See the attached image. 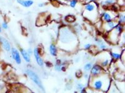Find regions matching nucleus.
I'll use <instances>...</instances> for the list:
<instances>
[{"label": "nucleus", "mask_w": 125, "mask_h": 93, "mask_svg": "<svg viewBox=\"0 0 125 93\" xmlns=\"http://www.w3.org/2000/svg\"><path fill=\"white\" fill-rule=\"evenodd\" d=\"M89 86L91 89L98 91L108 92L111 86V79L108 73H103L96 76H90Z\"/></svg>", "instance_id": "f257e3e1"}, {"label": "nucleus", "mask_w": 125, "mask_h": 93, "mask_svg": "<svg viewBox=\"0 0 125 93\" xmlns=\"http://www.w3.org/2000/svg\"><path fill=\"white\" fill-rule=\"evenodd\" d=\"M58 45L62 44L60 48L65 49L66 45L68 44V51L73 49V46H76L78 44L76 37L72 30L68 27H62L59 31Z\"/></svg>", "instance_id": "f03ea898"}, {"label": "nucleus", "mask_w": 125, "mask_h": 93, "mask_svg": "<svg viewBox=\"0 0 125 93\" xmlns=\"http://www.w3.org/2000/svg\"><path fill=\"white\" fill-rule=\"evenodd\" d=\"M83 16L92 23H96L100 21V13L96 2H90L84 4Z\"/></svg>", "instance_id": "7ed1b4c3"}, {"label": "nucleus", "mask_w": 125, "mask_h": 93, "mask_svg": "<svg viewBox=\"0 0 125 93\" xmlns=\"http://www.w3.org/2000/svg\"><path fill=\"white\" fill-rule=\"evenodd\" d=\"M26 75L28 76V77L30 78V79H31V81H33L34 83V84H36V85H37L41 90L43 91L44 92L45 91L44 86H43V84L41 83V79H40V77H39V76L35 72L31 70L28 69L26 70Z\"/></svg>", "instance_id": "20e7f679"}, {"label": "nucleus", "mask_w": 125, "mask_h": 93, "mask_svg": "<svg viewBox=\"0 0 125 93\" xmlns=\"http://www.w3.org/2000/svg\"><path fill=\"white\" fill-rule=\"evenodd\" d=\"M104 51V50H103ZM102 57H103V59L101 58H99V60H100V63L99 65L102 67L103 68H108V66H109V65L111 64V62H112L113 59L111 58V54H110V52H105L104 51L100 54Z\"/></svg>", "instance_id": "39448f33"}, {"label": "nucleus", "mask_w": 125, "mask_h": 93, "mask_svg": "<svg viewBox=\"0 0 125 93\" xmlns=\"http://www.w3.org/2000/svg\"><path fill=\"white\" fill-rule=\"evenodd\" d=\"M117 17L118 13H116L114 11H106L100 14V20L103 23H107L116 20Z\"/></svg>", "instance_id": "423d86ee"}, {"label": "nucleus", "mask_w": 125, "mask_h": 93, "mask_svg": "<svg viewBox=\"0 0 125 93\" xmlns=\"http://www.w3.org/2000/svg\"><path fill=\"white\" fill-rule=\"evenodd\" d=\"M118 24V23L116 20H113V21H111L110 22H107V23H103L101 28H103V29L105 32H108L110 31H111L113 29L115 28Z\"/></svg>", "instance_id": "0eeeda50"}, {"label": "nucleus", "mask_w": 125, "mask_h": 93, "mask_svg": "<svg viewBox=\"0 0 125 93\" xmlns=\"http://www.w3.org/2000/svg\"><path fill=\"white\" fill-rule=\"evenodd\" d=\"M103 71L104 69L99 64H96V65H93L92 68L90 71L91 76H96L103 73Z\"/></svg>", "instance_id": "6e6552de"}, {"label": "nucleus", "mask_w": 125, "mask_h": 93, "mask_svg": "<svg viewBox=\"0 0 125 93\" xmlns=\"http://www.w3.org/2000/svg\"><path fill=\"white\" fill-rule=\"evenodd\" d=\"M11 52L12 58L15 61L16 64L20 65L21 63V56H20V54L18 50L15 48H12L11 49Z\"/></svg>", "instance_id": "1a4fd4ad"}, {"label": "nucleus", "mask_w": 125, "mask_h": 93, "mask_svg": "<svg viewBox=\"0 0 125 93\" xmlns=\"http://www.w3.org/2000/svg\"><path fill=\"white\" fill-rule=\"evenodd\" d=\"M33 54H34V58H35L36 62L38 65L40 66H43L44 65V61H43V58H41V56L39 52L38 48H34V50H33Z\"/></svg>", "instance_id": "9d476101"}, {"label": "nucleus", "mask_w": 125, "mask_h": 93, "mask_svg": "<svg viewBox=\"0 0 125 93\" xmlns=\"http://www.w3.org/2000/svg\"><path fill=\"white\" fill-rule=\"evenodd\" d=\"M0 44L1 45L2 47H3L4 50H6V52H10L11 51V44L6 39L3 37H0Z\"/></svg>", "instance_id": "9b49d317"}, {"label": "nucleus", "mask_w": 125, "mask_h": 93, "mask_svg": "<svg viewBox=\"0 0 125 93\" xmlns=\"http://www.w3.org/2000/svg\"><path fill=\"white\" fill-rule=\"evenodd\" d=\"M16 1L20 5L25 8L31 7L34 4L33 0H16Z\"/></svg>", "instance_id": "f8f14e48"}, {"label": "nucleus", "mask_w": 125, "mask_h": 93, "mask_svg": "<svg viewBox=\"0 0 125 93\" xmlns=\"http://www.w3.org/2000/svg\"><path fill=\"white\" fill-rule=\"evenodd\" d=\"M95 42H96L97 45H98L99 48L101 50H106L108 48V45L106 44V43L102 39L99 38H95Z\"/></svg>", "instance_id": "ddd939ff"}, {"label": "nucleus", "mask_w": 125, "mask_h": 93, "mask_svg": "<svg viewBox=\"0 0 125 93\" xmlns=\"http://www.w3.org/2000/svg\"><path fill=\"white\" fill-rule=\"evenodd\" d=\"M54 70L56 71H61L65 70V66H64V64L60 60H58L54 65Z\"/></svg>", "instance_id": "4468645a"}, {"label": "nucleus", "mask_w": 125, "mask_h": 93, "mask_svg": "<svg viewBox=\"0 0 125 93\" xmlns=\"http://www.w3.org/2000/svg\"><path fill=\"white\" fill-rule=\"evenodd\" d=\"M20 53L21 54L22 56H23V59L27 63H30L31 62V58H30V55H29V54L28 53V52L26 50H24V48H20Z\"/></svg>", "instance_id": "2eb2a0df"}, {"label": "nucleus", "mask_w": 125, "mask_h": 93, "mask_svg": "<svg viewBox=\"0 0 125 93\" xmlns=\"http://www.w3.org/2000/svg\"><path fill=\"white\" fill-rule=\"evenodd\" d=\"M50 53L51 56H57V55H58V48H57L55 44H51L50 45Z\"/></svg>", "instance_id": "dca6fc26"}, {"label": "nucleus", "mask_w": 125, "mask_h": 93, "mask_svg": "<svg viewBox=\"0 0 125 93\" xmlns=\"http://www.w3.org/2000/svg\"><path fill=\"white\" fill-rule=\"evenodd\" d=\"M111 54V58L114 60H119L121 59V52H114V51H111L110 52Z\"/></svg>", "instance_id": "f3484780"}, {"label": "nucleus", "mask_w": 125, "mask_h": 93, "mask_svg": "<svg viewBox=\"0 0 125 93\" xmlns=\"http://www.w3.org/2000/svg\"><path fill=\"white\" fill-rule=\"evenodd\" d=\"M117 19H118V23L119 24H123L124 25L125 23V15L124 14V13H121L120 14H118V17H117Z\"/></svg>", "instance_id": "a211bd4d"}, {"label": "nucleus", "mask_w": 125, "mask_h": 93, "mask_svg": "<svg viewBox=\"0 0 125 93\" xmlns=\"http://www.w3.org/2000/svg\"><path fill=\"white\" fill-rule=\"evenodd\" d=\"M115 0H106L104 1L101 3V5L103 7H108L109 6H112L115 3Z\"/></svg>", "instance_id": "6ab92c4d"}, {"label": "nucleus", "mask_w": 125, "mask_h": 93, "mask_svg": "<svg viewBox=\"0 0 125 93\" xmlns=\"http://www.w3.org/2000/svg\"><path fill=\"white\" fill-rule=\"evenodd\" d=\"M65 20L67 23H73L76 21V18L73 15H68L65 17Z\"/></svg>", "instance_id": "aec40b11"}, {"label": "nucleus", "mask_w": 125, "mask_h": 93, "mask_svg": "<svg viewBox=\"0 0 125 93\" xmlns=\"http://www.w3.org/2000/svg\"><path fill=\"white\" fill-rule=\"evenodd\" d=\"M93 66V63L91 62H88L86 63L84 65V67H83V70L84 71H85L86 72H88L90 71L91 70V68H92Z\"/></svg>", "instance_id": "412c9836"}, {"label": "nucleus", "mask_w": 125, "mask_h": 93, "mask_svg": "<svg viewBox=\"0 0 125 93\" xmlns=\"http://www.w3.org/2000/svg\"><path fill=\"white\" fill-rule=\"evenodd\" d=\"M78 3V0H71V1L69 2L70 6L71 8H74L76 6Z\"/></svg>", "instance_id": "4be33fe9"}, {"label": "nucleus", "mask_w": 125, "mask_h": 93, "mask_svg": "<svg viewBox=\"0 0 125 93\" xmlns=\"http://www.w3.org/2000/svg\"><path fill=\"white\" fill-rule=\"evenodd\" d=\"M1 27L4 30H7L8 29V24L6 21H3V23H1Z\"/></svg>", "instance_id": "5701e85b"}, {"label": "nucleus", "mask_w": 125, "mask_h": 93, "mask_svg": "<svg viewBox=\"0 0 125 93\" xmlns=\"http://www.w3.org/2000/svg\"><path fill=\"white\" fill-rule=\"evenodd\" d=\"M116 4H118V6H121V7H122V6H125V0H116Z\"/></svg>", "instance_id": "b1692460"}, {"label": "nucleus", "mask_w": 125, "mask_h": 93, "mask_svg": "<svg viewBox=\"0 0 125 93\" xmlns=\"http://www.w3.org/2000/svg\"><path fill=\"white\" fill-rule=\"evenodd\" d=\"M91 46H92V45H91V44H86L84 45V48L85 50H90L91 48Z\"/></svg>", "instance_id": "393cba45"}, {"label": "nucleus", "mask_w": 125, "mask_h": 93, "mask_svg": "<svg viewBox=\"0 0 125 93\" xmlns=\"http://www.w3.org/2000/svg\"><path fill=\"white\" fill-rule=\"evenodd\" d=\"M84 86L83 85V84H81V83H78V85H77V89H78V90L81 91V89H83V88H84Z\"/></svg>", "instance_id": "a878e982"}, {"label": "nucleus", "mask_w": 125, "mask_h": 93, "mask_svg": "<svg viewBox=\"0 0 125 93\" xmlns=\"http://www.w3.org/2000/svg\"><path fill=\"white\" fill-rule=\"evenodd\" d=\"M97 0H83V1L85 3H90V2H96Z\"/></svg>", "instance_id": "bb28decb"}, {"label": "nucleus", "mask_w": 125, "mask_h": 93, "mask_svg": "<svg viewBox=\"0 0 125 93\" xmlns=\"http://www.w3.org/2000/svg\"><path fill=\"white\" fill-rule=\"evenodd\" d=\"M45 5H46V4L44 3H39V4H38V7L39 8H43V7H44Z\"/></svg>", "instance_id": "cd10ccee"}, {"label": "nucleus", "mask_w": 125, "mask_h": 93, "mask_svg": "<svg viewBox=\"0 0 125 93\" xmlns=\"http://www.w3.org/2000/svg\"><path fill=\"white\" fill-rule=\"evenodd\" d=\"M84 77L86 79H88V78L90 77V75H88V73H86L84 74Z\"/></svg>", "instance_id": "c85d7f7f"}, {"label": "nucleus", "mask_w": 125, "mask_h": 93, "mask_svg": "<svg viewBox=\"0 0 125 93\" xmlns=\"http://www.w3.org/2000/svg\"><path fill=\"white\" fill-rule=\"evenodd\" d=\"M46 65L47 67H48V68H50V67L52 66V64H51L50 62H46Z\"/></svg>", "instance_id": "c756f323"}, {"label": "nucleus", "mask_w": 125, "mask_h": 93, "mask_svg": "<svg viewBox=\"0 0 125 93\" xmlns=\"http://www.w3.org/2000/svg\"><path fill=\"white\" fill-rule=\"evenodd\" d=\"M4 88V85L3 84H0V91L3 90V89Z\"/></svg>", "instance_id": "7c9ffc66"}, {"label": "nucleus", "mask_w": 125, "mask_h": 93, "mask_svg": "<svg viewBox=\"0 0 125 93\" xmlns=\"http://www.w3.org/2000/svg\"><path fill=\"white\" fill-rule=\"evenodd\" d=\"M27 52H28V53L29 55H31V54H32V53H33V50H31L30 48H29Z\"/></svg>", "instance_id": "2f4dec72"}, {"label": "nucleus", "mask_w": 125, "mask_h": 93, "mask_svg": "<svg viewBox=\"0 0 125 93\" xmlns=\"http://www.w3.org/2000/svg\"><path fill=\"white\" fill-rule=\"evenodd\" d=\"M1 31H2V28L1 27V25H0V33L1 32Z\"/></svg>", "instance_id": "473e14b6"}]
</instances>
